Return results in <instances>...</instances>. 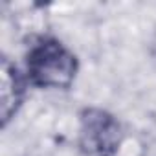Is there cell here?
<instances>
[{
	"instance_id": "1",
	"label": "cell",
	"mask_w": 156,
	"mask_h": 156,
	"mask_svg": "<svg viewBox=\"0 0 156 156\" xmlns=\"http://www.w3.org/2000/svg\"><path fill=\"white\" fill-rule=\"evenodd\" d=\"M28 77L41 88H68L77 72L75 55L55 39H42L28 51Z\"/></svg>"
},
{
	"instance_id": "3",
	"label": "cell",
	"mask_w": 156,
	"mask_h": 156,
	"mask_svg": "<svg viewBox=\"0 0 156 156\" xmlns=\"http://www.w3.org/2000/svg\"><path fill=\"white\" fill-rule=\"evenodd\" d=\"M24 98V81L8 59L2 61V123L6 125L19 110Z\"/></svg>"
},
{
	"instance_id": "2",
	"label": "cell",
	"mask_w": 156,
	"mask_h": 156,
	"mask_svg": "<svg viewBox=\"0 0 156 156\" xmlns=\"http://www.w3.org/2000/svg\"><path fill=\"white\" fill-rule=\"evenodd\" d=\"M119 143L121 127L112 114L101 108L83 110L79 145L87 156H114Z\"/></svg>"
}]
</instances>
